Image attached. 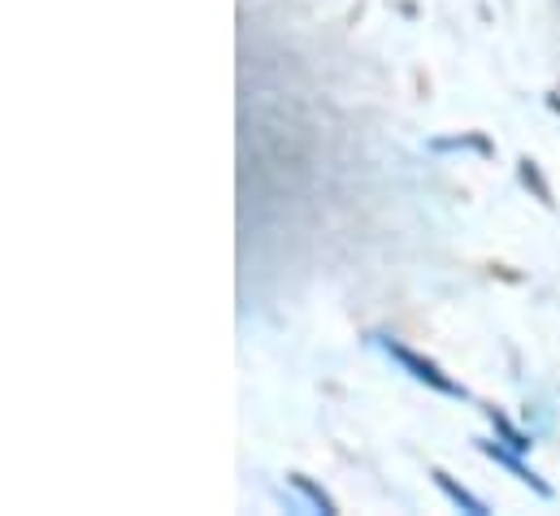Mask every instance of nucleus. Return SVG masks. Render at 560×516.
<instances>
[{"label": "nucleus", "instance_id": "7ed1b4c3", "mask_svg": "<svg viewBox=\"0 0 560 516\" xmlns=\"http://www.w3.org/2000/svg\"><path fill=\"white\" fill-rule=\"evenodd\" d=\"M434 482H439V491H443V495H447V500H452V504H456L460 513L487 516V504H482V500H474V495H469L465 486H456V482H452V478H447L443 469H434Z\"/></svg>", "mask_w": 560, "mask_h": 516}, {"label": "nucleus", "instance_id": "20e7f679", "mask_svg": "<svg viewBox=\"0 0 560 516\" xmlns=\"http://www.w3.org/2000/svg\"><path fill=\"white\" fill-rule=\"evenodd\" d=\"M491 425H495V434H500V443H504V447H513V452H530V434H522L504 412H495V408H491Z\"/></svg>", "mask_w": 560, "mask_h": 516}, {"label": "nucleus", "instance_id": "f257e3e1", "mask_svg": "<svg viewBox=\"0 0 560 516\" xmlns=\"http://www.w3.org/2000/svg\"><path fill=\"white\" fill-rule=\"evenodd\" d=\"M378 348L413 378V383H421V387L439 390V395H452V399H469V390L460 387V383H452L434 361H425V356H418L413 348H405V343H396V339H387V335H378Z\"/></svg>", "mask_w": 560, "mask_h": 516}, {"label": "nucleus", "instance_id": "39448f33", "mask_svg": "<svg viewBox=\"0 0 560 516\" xmlns=\"http://www.w3.org/2000/svg\"><path fill=\"white\" fill-rule=\"evenodd\" d=\"M291 486H295V491H300V495H304V500H308V504H313L317 513H326V516L335 513V500H330V495H326L322 486H313V482H308L304 473H291Z\"/></svg>", "mask_w": 560, "mask_h": 516}, {"label": "nucleus", "instance_id": "f03ea898", "mask_svg": "<svg viewBox=\"0 0 560 516\" xmlns=\"http://www.w3.org/2000/svg\"><path fill=\"white\" fill-rule=\"evenodd\" d=\"M478 452H482V456H491V460H495L500 469H509V473H513L517 482H526V486H530L535 495H544V500L552 495V486H548V482H544V478H539V473H535L530 465H522L513 447H500V443H487V438H478Z\"/></svg>", "mask_w": 560, "mask_h": 516}, {"label": "nucleus", "instance_id": "0eeeda50", "mask_svg": "<svg viewBox=\"0 0 560 516\" xmlns=\"http://www.w3.org/2000/svg\"><path fill=\"white\" fill-rule=\"evenodd\" d=\"M434 148H478V152H491L487 139H434Z\"/></svg>", "mask_w": 560, "mask_h": 516}, {"label": "nucleus", "instance_id": "423d86ee", "mask_svg": "<svg viewBox=\"0 0 560 516\" xmlns=\"http://www.w3.org/2000/svg\"><path fill=\"white\" fill-rule=\"evenodd\" d=\"M522 178H526V187H535V196H539L544 204H552V191H548V183H544V174H539L535 161H522Z\"/></svg>", "mask_w": 560, "mask_h": 516}]
</instances>
